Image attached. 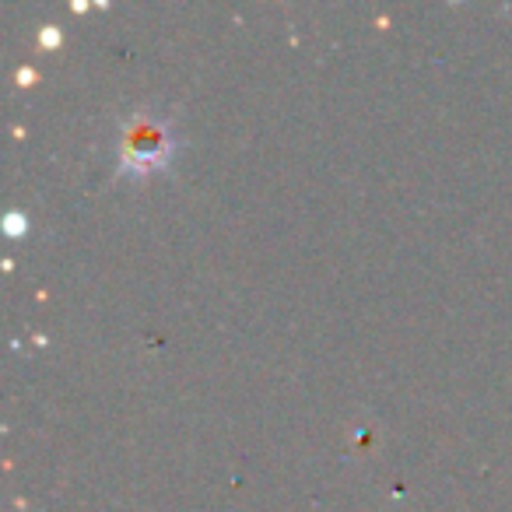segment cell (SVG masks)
<instances>
[{
	"label": "cell",
	"instance_id": "1",
	"mask_svg": "<svg viewBox=\"0 0 512 512\" xmlns=\"http://www.w3.org/2000/svg\"><path fill=\"white\" fill-rule=\"evenodd\" d=\"M172 137L162 123H137L123 144V169L127 172H151L169 158Z\"/></svg>",
	"mask_w": 512,
	"mask_h": 512
}]
</instances>
